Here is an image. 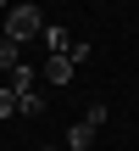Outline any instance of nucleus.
<instances>
[{
	"mask_svg": "<svg viewBox=\"0 0 139 151\" xmlns=\"http://www.w3.org/2000/svg\"><path fill=\"white\" fill-rule=\"evenodd\" d=\"M72 73H78V67H72L67 56H50V62L39 67V84H50V90H61V84H72Z\"/></svg>",
	"mask_w": 139,
	"mask_h": 151,
	"instance_id": "nucleus-2",
	"label": "nucleus"
},
{
	"mask_svg": "<svg viewBox=\"0 0 139 151\" xmlns=\"http://www.w3.org/2000/svg\"><path fill=\"white\" fill-rule=\"evenodd\" d=\"M6 118H17V95H11V90L0 84V123H6Z\"/></svg>",
	"mask_w": 139,
	"mask_h": 151,
	"instance_id": "nucleus-8",
	"label": "nucleus"
},
{
	"mask_svg": "<svg viewBox=\"0 0 139 151\" xmlns=\"http://www.w3.org/2000/svg\"><path fill=\"white\" fill-rule=\"evenodd\" d=\"M6 90H11V95H28V90H39V67H33V62H17V67L6 73Z\"/></svg>",
	"mask_w": 139,
	"mask_h": 151,
	"instance_id": "nucleus-3",
	"label": "nucleus"
},
{
	"mask_svg": "<svg viewBox=\"0 0 139 151\" xmlns=\"http://www.w3.org/2000/svg\"><path fill=\"white\" fill-rule=\"evenodd\" d=\"M95 146V129H89V123H72V129H67V151H89Z\"/></svg>",
	"mask_w": 139,
	"mask_h": 151,
	"instance_id": "nucleus-6",
	"label": "nucleus"
},
{
	"mask_svg": "<svg viewBox=\"0 0 139 151\" xmlns=\"http://www.w3.org/2000/svg\"><path fill=\"white\" fill-rule=\"evenodd\" d=\"M45 34V11L39 6H11L6 11V28H0V39H11V45H28V39H39Z\"/></svg>",
	"mask_w": 139,
	"mask_h": 151,
	"instance_id": "nucleus-1",
	"label": "nucleus"
},
{
	"mask_svg": "<svg viewBox=\"0 0 139 151\" xmlns=\"http://www.w3.org/2000/svg\"><path fill=\"white\" fill-rule=\"evenodd\" d=\"M39 151H50V146H39Z\"/></svg>",
	"mask_w": 139,
	"mask_h": 151,
	"instance_id": "nucleus-10",
	"label": "nucleus"
},
{
	"mask_svg": "<svg viewBox=\"0 0 139 151\" xmlns=\"http://www.w3.org/2000/svg\"><path fill=\"white\" fill-rule=\"evenodd\" d=\"M22 62V45H11V39H0V73H11Z\"/></svg>",
	"mask_w": 139,
	"mask_h": 151,
	"instance_id": "nucleus-7",
	"label": "nucleus"
},
{
	"mask_svg": "<svg viewBox=\"0 0 139 151\" xmlns=\"http://www.w3.org/2000/svg\"><path fill=\"white\" fill-rule=\"evenodd\" d=\"M45 106H50V101H45V90H28V95H17V112H22V118H39Z\"/></svg>",
	"mask_w": 139,
	"mask_h": 151,
	"instance_id": "nucleus-5",
	"label": "nucleus"
},
{
	"mask_svg": "<svg viewBox=\"0 0 139 151\" xmlns=\"http://www.w3.org/2000/svg\"><path fill=\"white\" fill-rule=\"evenodd\" d=\"M67 62L78 67V62H89V39H72V50H67Z\"/></svg>",
	"mask_w": 139,
	"mask_h": 151,
	"instance_id": "nucleus-9",
	"label": "nucleus"
},
{
	"mask_svg": "<svg viewBox=\"0 0 139 151\" xmlns=\"http://www.w3.org/2000/svg\"><path fill=\"white\" fill-rule=\"evenodd\" d=\"M39 39H45V50H50V56H67V50H72V34H67L61 22H45V34H39Z\"/></svg>",
	"mask_w": 139,
	"mask_h": 151,
	"instance_id": "nucleus-4",
	"label": "nucleus"
}]
</instances>
